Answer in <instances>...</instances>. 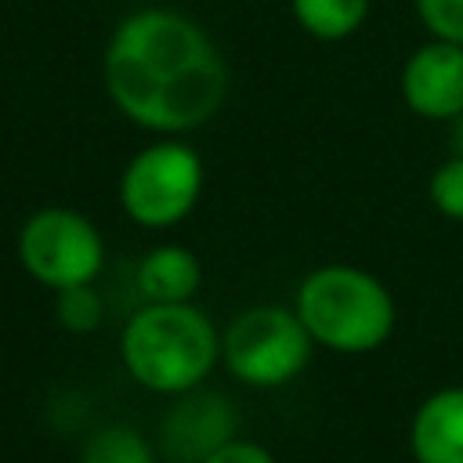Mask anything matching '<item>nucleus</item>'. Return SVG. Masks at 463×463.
<instances>
[{
    "instance_id": "6e6552de",
    "label": "nucleus",
    "mask_w": 463,
    "mask_h": 463,
    "mask_svg": "<svg viewBox=\"0 0 463 463\" xmlns=\"http://www.w3.org/2000/svg\"><path fill=\"white\" fill-rule=\"evenodd\" d=\"M235 438V409L217 394H192L170 412L163 445L177 463H203Z\"/></svg>"
},
{
    "instance_id": "ddd939ff",
    "label": "nucleus",
    "mask_w": 463,
    "mask_h": 463,
    "mask_svg": "<svg viewBox=\"0 0 463 463\" xmlns=\"http://www.w3.org/2000/svg\"><path fill=\"white\" fill-rule=\"evenodd\" d=\"M54 318L65 333H94L105 318V307H101V297L94 289V282L87 286H72V289H58L54 293Z\"/></svg>"
},
{
    "instance_id": "423d86ee",
    "label": "nucleus",
    "mask_w": 463,
    "mask_h": 463,
    "mask_svg": "<svg viewBox=\"0 0 463 463\" xmlns=\"http://www.w3.org/2000/svg\"><path fill=\"white\" fill-rule=\"evenodd\" d=\"M18 260L25 275L47 289L87 286L101 275L105 242L90 217L69 206H43L18 232Z\"/></svg>"
},
{
    "instance_id": "2eb2a0df",
    "label": "nucleus",
    "mask_w": 463,
    "mask_h": 463,
    "mask_svg": "<svg viewBox=\"0 0 463 463\" xmlns=\"http://www.w3.org/2000/svg\"><path fill=\"white\" fill-rule=\"evenodd\" d=\"M412 7L434 40L463 47V0H412Z\"/></svg>"
},
{
    "instance_id": "f257e3e1",
    "label": "nucleus",
    "mask_w": 463,
    "mask_h": 463,
    "mask_svg": "<svg viewBox=\"0 0 463 463\" xmlns=\"http://www.w3.org/2000/svg\"><path fill=\"white\" fill-rule=\"evenodd\" d=\"M109 101L137 127L181 137L217 116L228 65L203 25L170 7L130 11L101 54Z\"/></svg>"
},
{
    "instance_id": "dca6fc26",
    "label": "nucleus",
    "mask_w": 463,
    "mask_h": 463,
    "mask_svg": "<svg viewBox=\"0 0 463 463\" xmlns=\"http://www.w3.org/2000/svg\"><path fill=\"white\" fill-rule=\"evenodd\" d=\"M203 463H275V456L260 445V441H242V438H232L224 441L221 449H213Z\"/></svg>"
},
{
    "instance_id": "9d476101",
    "label": "nucleus",
    "mask_w": 463,
    "mask_h": 463,
    "mask_svg": "<svg viewBox=\"0 0 463 463\" xmlns=\"http://www.w3.org/2000/svg\"><path fill=\"white\" fill-rule=\"evenodd\" d=\"M199 282H203L199 257L177 242L148 250L137 264V289L148 304H188Z\"/></svg>"
},
{
    "instance_id": "20e7f679",
    "label": "nucleus",
    "mask_w": 463,
    "mask_h": 463,
    "mask_svg": "<svg viewBox=\"0 0 463 463\" xmlns=\"http://www.w3.org/2000/svg\"><path fill=\"white\" fill-rule=\"evenodd\" d=\"M203 181L206 170L199 152L181 137H159L123 166L119 206L141 228H174L195 210Z\"/></svg>"
},
{
    "instance_id": "9b49d317",
    "label": "nucleus",
    "mask_w": 463,
    "mask_h": 463,
    "mask_svg": "<svg viewBox=\"0 0 463 463\" xmlns=\"http://www.w3.org/2000/svg\"><path fill=\"white\" fill-rule=\"evenodd\" d=\"M289 11L307 36L336 43L362 29L369 0H289Z\"/></svg>"
},
{
    "instance_id": "f3484780",
    "label": "nucleus",
    "mask_w": 463,
    "mask_h": 463,
    "mask_svg": "<svg viewBox=\"0 0 463 463\" xmlns=\"http://www.w3.org/2000/svg\"><path fill=\"white\" fill-rule=\"evenodd\" d=\"M449 141H452V156H463V112L449 119Z\"/></svg>"
},
{
    "instance_id": "39448f33",
    "label": "nucleus",
    "mask_w": 463,
    "mask_h": 463,
    "mask_svg": "<svg viewBox=\"0 0 463 463\" xmlns=\"http://www.w3.org/2000/svg\"><path fill=\"white\" fill-rule=\"evenodd\" d=\"M311 333L293 307L257 304L228 322L221 333V362L250 387H282L311 362Z\"/></svg>"
},
{
    "instance_id": "0eeeda50",
    "label": "nucleus",
    "mask_w": 463,
    "mask_h": 463,
    "mask_svg": "<svg viewBox=\"0 0 463 463\" xmlns=\"http://www.w3.org/2000/svg\"><path fill=\"white\" fill-rule=\"evenodd\" d=\"M402 98L409 112L438 123L463 112V47L445 40L416 47L402 69Z\"/></svg>"
},
{
    "instance_id": "1a4fd4ad",
    "label": "nucleus",
    "mask_w": 463,
    "mask_h": 463,
    "mask_svg": "<svg viewBox=\"0 0 463 463\" xmlns=\"http://www.w3.org/2000/svg\"><path fill=\"white\" fill-rule=\"evenodd\" d=\"M409 452L416 463H463V387H441L420 402Z\"/></svg>"
},
{
    "instance_id": "4468645a",
    "label": "nucleus",
    "mask_w": 463,
    "mask_h": 463,
    "mask_svg": "<svg viewBox=\"0 0 463 463\" xmlns=\"http://www.w3.org/2000/svg\"><path fill=\"white\" fill-rule=\"evenodd\" d=\"M427 195H430V206H434L441 217L463 224V156L445 159V163L430 174Z\"/></svg>"
},
{
    "instance_id": "f03ea898",
    "label": "nucleus",
    "mask_w": 463,
    "mask_h": 463,
    "mask_svg": "<svg viewBox=\"0 0 463 463\" xmlns=\"http://www.w3.org/2000/svg\"><path fill=\"white\" fill-rule=\"evenodd\" d=\"M119 358L145 391L188 394L213 373L221 333L195 304H145L123 326Z\"/></svg>"
},
{
    "instance_id": "7ed1b4c3",
    "label": "nucleus",
    "mask_w": 463,
    "mask_h": 463,
    "mask_svg": "<svg viewBox=\"0 0 463 463\" xmlns=\"http://www.w3.org/2000/svg\"><path fill=\"white\" fill-rule=\"evenodd\" d=\"M293 311L315 344L340 354H365L391 340L398 307L391 289L365 268L322 264L297 286Z\"/></svg>"
},
{
    "instance_id": "f8f14e48",
    "label": "nucleus",
    "mask_w": 463,
    "mask_h": 463,
    "mask_svg": "<svg viewBox=\"0 0 463 463\" xmlns=\"http://www.w3.org/2000/svg\"><path fill=\"white\" fill-rule=\"evenodd\" d=\"M80 463H156V449L130 427H105L87 438Z\"/></svg>"
}]
</instances>
